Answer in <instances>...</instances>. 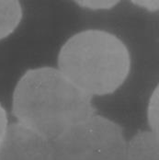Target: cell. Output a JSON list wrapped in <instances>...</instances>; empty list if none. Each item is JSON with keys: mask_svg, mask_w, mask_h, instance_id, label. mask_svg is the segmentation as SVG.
Returning <instances> with one entry per match:
<instances>
[{"mask_svg": "<svg viewBox=\"0 0 159 160\" xmlns=\"http://www.w3.org/2000/svg\"><path fill=\"white\" fill-rule=\"evenodd\" d=\"M92 97L54 67L30 69L17 81L12 98L17 122L53 142L96 114Z\"/></svg>", "mask_w": 159, "mask_h": 160, "instance_id": "6da1fadb", "label": "cell"}, {"mask_svg": "<svg viewBox=\"0 0 159 160\" xmlns=\"http://www.w3.org/2000/svg\"><path fill=\"white\" fill-rule=\"evenodd\" d=\"M57 64L64 77L87 95L106 96L126 81L132 60L119 37L106 31L87 30L64 42Z\"/></svg>", "mask_w": 159, "mask_h": 160, "instance_id": "7a4b0ae2", "label": "cell"}, {"mask_svg": "<svg viewBox=\"0 0 159 160\" xmlns=\"http://www.w3.org/2000/svg\"><path fill=\"white\" fill-rule=\"evenodd\" d=\"M126 146L121 125L97 114L52 142L53 160H125Z\"/></svg>", "mask_w": 159, "mask_h": 160, "instance_id": "3957f363", "label": "cell"}, {"mask_svg": "<svg viewBox=\"0 0 159 160\" xmlns=\"http://www.w3.org/2000/svg\"><path fill=\"white\" fill-rule=\"evenodd\" d=\"M0 160H53L52 142L17 122H11L0 145Z\"/></svg>", "mask_w": 159, "mask_h": 160, "instance_id": "277c9868", "label": "cell"}, {"mask_svg": "<svg viewBox=\"0 0 159 160\" xmlns=\"http://www.w3.org/2000/svg\"><path fill=\"white\" fill-rule=\"evenodd\" d=\"M125 160H159L158 134L138 131L127 141Z\"/></svg>", "mask_w": 159, "mask_h": 160, "instance_id": "5b68a950", "label": "cell"}, {"mask_svg": "<svg viewBox=\"0 0 159 160\" xmlns=\"http://www.w3.org/2000/svg\"><path fill=\"white\" fill-rule=\"evenodd\" d=\"M22 17V6L18 1L0 0V41L16 30Z\"/></svg>", "mask_w": 159, "mask_h": 160, "instance_id": "8992f818", "label": "cell"}, {"mask_svg": "<svg viewBox=\"0 0 159 160\" xmlns=\"http://www.w3.org/2000/svg\"><path fill=\"white\" fill-rule=\"evenodd\" d=\"M159 88L157 86L147 105V123L149 131L159 135Z\"/></svg>", "mask_w": 159, "mask_h": 160, "instance_id": "52a82bcc", "label": "cell"}, {"mask_svg": "<svg viewBox=\"0 0 159 160\" xmlns=\"http://www.w3.org/2000/svg\"><path fill=\"white\" fill-rule=\"evenodd\" d=\"M81 8H88V9H110L115 7L120 1L114 0H83V1H76Z\"/></svg>", "mask_w": 159, "mask_h": 160, "instance_id": "ba28073f", "label": "cell"}, {"mask_svg": "<svg viewBox=\"0 0 159 160\" xmlns=\"http://www.w3.org/2000/svg\"><path fill=\"white\" fill-rule=\"evenodd\" d=\"M8 124L9 123H8V120H7V112L4 109V107L0 104V145L2 144V141L6 134Z\"/></svg>", "mask_w": 159, "mask_h": 160, "instance_id": "9c48e42d", "label": "cell"}, {"mask_svg": "<svg viewBox=\"0 0 159 160\" xmlns=\"http://www.w3.org/2000/svg\"><path fill=\"white\" fill-rule=\"evenodd\" d=\"M133 3H136L140 5L139 7L145 8L149 11H156L158 8V1H133Z\"/></svg>", "mask_w": 159, "mask_h": 160, "instance_id": "30bf717a", "label": "cell"}]
</instances>
